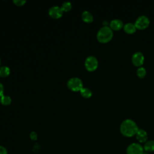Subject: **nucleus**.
<instances>
[{"instance_id":"4","label":"nucleus","mask_w":154,"mask_h":154,"mask_svg":"<svg viewBox=\"0 0 154 154\" xmlns=\"http://www.w3.org/2000/svg\"><path fill=\"white\" fill-rule=\"evenodd\" d=\"M134 24L138 29H144L148 27L150 24V19L149 17L145 14L140 15L135 20Z\"/></svg>"},{"instance_id":"12","label":"nucleus","mask_w":154,"mask_h":154,"mask_svg":"<svg viewBox=\"0 0 154 154\" xmlns=\"http://www.w3.org/2000/svg\"><path fill=\"white\" fill-rule=\"evenodd\" d=\"M81 17H82V19L87 23H90L91 22H93V15L92 14V13L87 10H85L81 14Z\"/></svg>"},{"instance_id":"20","label":"nucleus","mask_w":154,"mask_h":154,"mask_svg":"<svg viewBox=\"0 0 154 154\" xmlns=\"http://www.w3.org/2000/svg\"><path fill=\"white\" fill-rule=\"evenodd\" d=\"M29 137L32 140H36L37 139V134L35 132H31L29 134Z\"/></svg>"},{"instance_id":"9","label":"nucleus","mask_w":154,"mask_h":154,"mask_svg":"<svg viewBox=\"0 0 154 154\" xmlns=\"http://www.w3.org/2000/svg\"><path fill=\"white\" fill-rule=\"evenodd\" d=\"M124 25V23L123 22V20L120 19H118V18H115L112 19L109 24V27L112 29V30H119L120 29H122Z\"/></svg>"},{"instance_id":"17","label":"nucleus","mask_w":154,"mask_h":154,"mask_svg":"<svg viewBox=\"0 0 154 154\" xmlns=\"http://www.w3.org/2000/svg\"><path fill=\"white\" fill-rule=\"evenodd\" d=\"M0 102L4 105H8L11 102V99L9 96L3 94L0 97Z\"/></svg>"},{"instance_id":"7","label":"nucleus","mask_w":154,"mask_h":154,"mask_svg":"<svg viewBox=\"0 0 154 154\" xmlns=\"http://www.w3.org/2000/svg\"><path fill=\"white\" fill-rule=\"evenodd\" d=\"M131 60L135 66H141L144 61V55L141 51H136L132 55Z\"/></svg>"},{"instance_id":"23","label":"nucleus","mask_w":154,"mask_h":154,"mask_svg":"<svg viewBox=\"0 0 154 154\" xmlns=\"http://www.w3.org/2000/svg\"><path fill=\"white\" fill-rule=\"evenodd\" d=\"M142 154H149V152H146V151H144V150Z\"/></svg>"},{"instance_id":"10","label":"nucleus","mask_w":154,"mask_h":154,"mask_svg":"<svg viewBox=\"0 0 154 154\" xmlns=\"http://www.w3.org/2000/svg\"><path fill=\"white\" fill-rule=\"evenodd\" d=\"M135 136L138 141L141 143H145L147 141V138H148L147 133L143 129H138V131L135 134Z\"/></svg>"},{"instance_id":"19","label":"nucleus","mask_w":154,"mask_h":154,"mask_svg":"<svg viewBox=\"0 0 154 154\" xmlns=\"http://www.w3.org/2000/svg\"><path fill=\"white\" fill-rule=\"evenodd\" d=\"M26 2V0H13V2L17 6L23 5Z\"/></svg>"},{"instance_id":"6","label":"nucleus","mask_w":154,"mask_h":154,"mask_svg":"<svg viewBox=\"0 0 154 154\" xmlns=\"http://www.w3.org/2000/svg\"><path fill=\"white\" fill-rule=\"evenodd\" d=\"M143 151V147L140 143H132L128 146L126 154H142Z\"/></svg>"},{"instance_id":"15","label":"nucleus","mask_w":154,"mask_h":154,"mask_svg":"<svg viewBox=\"0 0 154 154\" xmlns=\"http://www.w3.org/2000/svg\"><path fill=\"white\" fill-rule=\"evenodd\" d=\"M146 73H147V71H146V69L144 67L141 66L138 67L137 69L136 74L139 78H143L145 77V76L146 75Z\"/></svg>"},{"instance_id":"16","label":"nucleus","mask_w":154,"mask_h":154,"mask_svg":"<svg viewBox=\"0 0 154 154\" xmlns=\"http://www.w3.org/2000/svg\"><path fill=\"white\" fill-rule=\"evenodd\" d=\"M10 72V69L8 67L4 66L0 67V76L6 77L9 75Z\"/></svg>"},{"instance_id":"13","label":"nucleus","mask_w":154,"mask_h":154,"mask_svg":"<svg viewBox=\"0 0 154 154\" xmlns=\"http://www.w3.org/2000/svg\"><path fill=\"white\" fill-rule=\"evenodd\" d=\"M143 149L147 152H152L154 151V140H147L144 145Z\"/></svg>"},{"instance_id":"22","label":"nucleus","mask_w":154,"mask_h":154,"mask_svg":"<svg viewBox=\"0 0 154 154\" xmlns=\"http://www.w3.org/2000/svg\"><path fill=\"white\" fill-rule=\"evenodd\" d=\"M4 94V86L2 83L0 82V97Z\"/></svg>"},{"instance_id":"5","label":"nucleus","mask_w":154,"mask_h":154,"mask_svg":"<svg viewBox=\"0 0 154 154\" xmlns=\"http://www.w3.org/2000/svg\"><path fill=\"white\" fill-rule=\"evenodd\" d=\"M84 64L87 70L94 71L98 66L97 58L94 55H90L86 58Z\"/></svg>"},{"instance_id":"8","label":"nucleus","mask_w":154,"mask_h":154,"mask_svg":"<svg viewBox=\"0 0 154 154\" xmlns=\"http://www.w3.org/2000/svg\"><path fill=\"white\" fill-rule=\"evenodd\" d=\"M63 11L61 7L58 5H54L51 7L48 11L49 16L54 19H58L62 16Z\"/></svg>"},{"instance_id":"1","label":"nucleus","mask_w":154,"mask_h":154,"mask_svg":"<svg viewBox=\"0 0 154 154\" xmlns=\"http://www.w3.org/2000/svg\"><path fill=\"white\" fill-rule=\"evenodd\" d=\"M137 123L131 119L123 120L120 125V131L121 134L126 137H131L135 135L138 130Z\"/></svg>"},{"instance_id":"11","label":"nucleus","mask_w":154,"mask_h":154,"mask_svg":"<svg viewBox=\"0 0 154 154\" xmlns=\"http://www.w3.org/2000/svg\"><path fill=\"white\" fill-rule=\"evenodd\" d=\"M123 28V30L125 31V32L128 34H132V33L135 32L137 29V28H136L134 23L130 22L124 23Z\"/></svg>"},{"instance_id":"24","label":"nucleus","mask_w":154,"mask_h":154,"mask_svg":"<svg viewBox=\"0 0 154 154\" xmlns=\"http://www.w3.org/2000/svg\"><path fill=\"white\" fill-rule=\"evenodd\" d=\"M0 64H1V60H0Z\"/></svg>"},{"instance_id":"2","label":"nucleus","mask_w":154,"mask_h":154,"mask_svg":"<svg viewBox=\"0 0 154 154\" xmlns=\"http://www.w3.org/2000/svg\"><path fill=\"white\" fill-rule=\"evenodd\" d=\"M113 35V30L109 26H103L98 30L96 37L99 42L104 43L110 41L112 38Z\"/></svg>"},{"instance_id":"3","label":"nucleus","mask_w":154,"mask_h":154,"mask_svg":"<svg viewBox=\"0 0 154 154\" xmlns=\"http://www.w3.org/2000/svg\"><path fill=\"white\" fill-rule=\"evenodd\" d=\"M69 89L73 91H80L83 88V83L82 80L78 77L71 78L67 83Z\"/></svg>"},{"instance_id":"18","label":"nucleus","mask_w":154,"mask_h":154,"mask_svg":"<svg viewBox=\"0 0 154 154\" xmlns=\"http://www.w3.org/2000/svg\"><path fill=\"white\" fill-rule=\"evenodd\" d=\"M61 7L63 11H69L72 9V4L69 1H66L63 3Z\"/></svg>"},{"instance_id":"14","label":"nucleus","mask_w":154,"mask_h":154,"mask_svg":"<svg viewBox=\"0 0 154 154\" xmlns=\"http://www.w3.org/2000/svg\"><path fill=\"white\" fill-rule=\"evenodd\" d=\"M80 93L85 98H89L92 96V91L87 87H84L80 90Z\"/></svg>"},{"instance_id":"21","label":"nucleus","mask_w":154,"mask_h":154,"mask_svg":"<svg viewBox=\"0 0 154 154\" xmlns=\"http://www.w3.org/2000/svg\"><path fill=\"white\" fill-rule=\"evenodd\" d=\"M8 152L7 149L2 146H0V154H7Z\"/></svg>"}]
</instances>
